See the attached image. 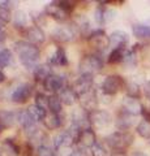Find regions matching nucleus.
Instances as JSON below:
<instances>
[{
    "instance_id": "nucleus-9",
    "label": "nucleus",
    "mask_w": 150,
    "mask_h": 156,
    "mask_svg": "<svg viewBox=\"0 0 150 156\" xmlns=\"http://www.w3.org/2000/svg\"><path fill=\"white\" fill-rule=\"evenodd\" d=\"M17 121L20 122V125L22 126L25 131L27 133V135L30 136L38 130L35 126V120L30 116V113L27 112V109H22L20 112H17Z\"/></svg>"
},
{
    "instance_id": "nucleus-8",
    "label": "nucleus",
    "mask_w": 150,
    "mask_h": 156,
    "mask_svg": "<svg viewBox=\"0 0 150 156\" xmlns=\"http://www.w3.org/2000/svg\"><path fill=\"white\" fill-rule=\"evenodd\" d=\"M31 85L30 83H21L18 85L16 89L12 91L11 94V99L13 103H17V104H24L26 103L29 96L31 94Z\"/></svg>"
},
{
    "instance_id": "nucleus-24",
    "label": "nucleus",
    "mask_w": 150,
    "mask_h": 156,
    "mask_svg": "<svg viewBox=\"0 0 150 156\" xmlns=\"http://www.w3.org/2000/svg\"><path fill=\"white\" fill-rule=\"evenodd\" d=\"M45 125L47 129H57L60 128V126L64 124V116H63V113H59V115H47L46 119H45Z\"/></svg>"
},
{
    "instance_id": "nucleus-40",
    "label": "nucleus",
    "mask_w": 150,
    "mask_h": 156,
    "mask_svg": "<svg viewBox=\"0 0 150 156\" xmlns=\"http://www.w3.org/2000/svg\"><path fill=\"white\" fill-rule=\"evenodd\" d=\"M91 156H106V150L102 144L95 143L91 147Z\"/></svg>"
},
{
    "instance_id": "nucleus-22",
    "label": "nucleus",
    "mask_w": 150,
    "mask_h": 156,
    "mask_svg": "<svg viewBox=\"0 0 150 156\" xmlns=\"http://www.w3.org/2000/svg\"><path fill=\"white\" fill-rule=\"evenodd\" d=\"M59 98H60V100H61V103L63 104H65V105H73L76 103V100H77V94L73 91V89L72 87H64L60 92H59Z\"/></svg>"
},
{
    "instance_id": "nucleus-21",
    "label": "nucleus",
    "mask_w": 150,
    "mask_h": 156,
    "mask_svg": "<svg viewBox=\"0 0 150 156\" xmlns=\"http://www.w3.org/2000/svg\"><path fill=\"white\" fill-rule=\"evenodd\" d=\"M0 148H2V151L7 156H18L20 155V147H18V146L16 144V142L11 138L4 139L2 142Z\"/></svg>"
},
{
    "instance_id": "nucleus-19",
    "label": "nucleus",
    "mask_w": 150,
    "mask_h": 156,
    "mask_svg": "<svg viewBox=\"0 0 150 156\" xmlns=\"http://www.w3.org/2000/svg\"><path fill=\"white\" fill-rule=\"evenodd\" d=\"M26 38L30 43L35 44V43H43L45 42L46 35H45V33H43L42 29L38 25H35V26L29 27L26 30Z\"/></svg>"
},
{
    "instance_id": "nucleus-7",
    "label": "nucleus",
    "mask_w": 150,
    "mask_h": 156,
    "mask_svg": "<svg viewBox=\"0 0 150 156\" xmlns=\"http://www.w3.org/2000/svg\"><path fill=\"white\" fill-rule=\"evenodd\" d=\"M43 87H45L46 91H50V92H57V91L60 92L65 87V80L63 76L52 73V74H50L43 81Z\"/></svg>"
},
{
    "instance_id": "nucleus-43",
    "label": "nucleus",
    "mask_w": 150,
    "mask_h": 156,
    "mask_svg": "<svg viewBox=\"0 0 150 156\" xmlns=\"http://www.w3.org/2000/svg\"><path fill=\"white\" fill-rule=\"evenodd\" d=\"M71 156H88V154H86V148H82V147H79L73 150V152L71 154Z\"/></svg>"
},
{
    "instance_id": "nucleus-20",
    "label": "nucleus",
    "mask_w": 150,
    "mask_h": 156,
    "mask_svg": "<svg viewBox=\"0 0 150 156\" xmlns=\"http://www.w3.org/2000/svg\"><path fill=\"white\" fill-rule=\"evenodd\" d=\"M48 65H57V66H63V65H67V62H68V60H67V55H65V51L63 50L61 47H57L55 52L52 53L51 56H48Z\"/></svg>"
},
{
    "instance_id": "nucleus-2",
    "label": "nucleus",
    "mask_w": 150,
    "mask_h": 156,
    "mask_svg": "<svg viewBox=\"0 0 150 156\" xmlns=\"http://www.w3.org/2000/svg\"><path fill=\"white\" fill-rule=\"evenodd\" d=\"M80 73L81 74H90L93 76L94 73H98L102 70L103 61L102 58L97 55H88L80 61Z\"/></svg>"
},
{
    "instance_id": "nucleus-49",
    "label": "nucleus",
    "mask_w": 150,
    "mask_h": 156,
    "mask_svg": "<svg viewBox=\"0 0 150 156\" xmlns=\"http://www.w3.org/2000/svg\"><path fill=\"white\" fill-rule=\"evenodd\" d=\"M2 130H3V128H2V126H0V133H2Z\"/></svg>"
},
{
    "instance_id": "nucleus-14",
    "label": "nucleus",
    "mask_w": 150,
    "mask_h": 156,
    "mask_svg": "<svg viewBox=\"0 0 150 156\" xmlns=\"http://www.w3.org/2000/svg\"><path fill=\"white\" fill-rule=\"evenodd\" d=\"M122 109H123L124 113H127L129 116H137L140 113H142L144 108H142L141 103H140L137 99L127 96L122 103Z\"/></svg>"
},
{
    "instance_id": "nucleus-10",
    "label": "nucleus",
    "mask_w": 150,
    "mask_h": 156,
    "mask_svg": "<svg viewBox=\"0 0 150 156\" xmlns=\"http://www.w3.org/2000/svg\"><path fill=\"white\" fill-rule=\"evenodd\" d=\"M51 37L54 41L59 42V43H67L73 39L75 37V27L72 26H67V25H63V26H56L52 31Z\"/></svg>"
},
{
    "instance_id": "nucleus-3",
    "label": "nucleus",
    "mask_w": 150,
    "mask_h": 156,
    "mask_svg": "<svg viewBox=\"0 0 150 156\" xmlns=\"http://www.w3.org/2000/svg\"><path fill=\"white\" fill-rule=\"evenodd\" d=\"M132 140H133V136L130 134L124 133V131H116V133L110 134L107 138H106V143H107L112 150L124 151L130 143H132Z\"/></svg>"
},
{
    "instance_id": "nucleus-12",
    "label": "nucleus",
    "mask_w": 150,
    "mask_h": 156,
    "mask_svg": "<svg viewBox=\"0 0 150 156\" xmlns=\"http://www.w3.org/2000/svg\"><path fill=\"white\" fill-rule=\"evenodd\" d=\"M76 143V139L71 135L68 130L61 131V133L56 134L54 138V147L55 150H63V148H72V146Z\"/></svg>"
},
{
    "instance_id": "nucleus-17",
    "label": "nucleus",
    "mask_w": 150,
    "mask_h": 156,
    "mask_svg": "<svg viewBox=\"0 0 150 156\" xmlns=\"http://www.w3.org/2000/svg\"><path fill=\"white\" fill-rule=\"evenodd\" d=\"M77 143H79L80 147H82V148H91L97 143V140H95V133L91 129L82 130L80 136H79V140H77Z\"/></svg>"
},
{
    "instance_id": "nucleus-29",
    "label": "nucleus",
    "mask_w": 150,
    "mask_h": 156,
    "mask_svg": "<svg viewBox=\"0 0 150 156\" xmlns=\"http://www.w3.org/2000/svg\"><path fill=\"white\" fill-rule=\"evenodd\" d=\"M27 112H29V113H30V116L33 117V119L35 120V122H37V121H45L46 116H47V112H46L45 109L39 108V107L35 105V104L29 105Z\"/></svg>"
},
{
    "instance_id": "nucleus-42",
    "label": "nucleus",
    "mask_w": 150,
    "mask_h": 156,
    "mask_svg": "<svg viewBox=\"0 0 150 156\" xmlns=\"http://www.w3.org/2000/svg\"><path fill=\"white\" fill-rule=\"evenodd\" d=\"M116 12L112 11V9H104V22H110L111 20L115 18Z\"/></svg>"
},
{
    "instance_id": "nucleus-46",
    "label": "nucleus",
    "mask_w": 150,
    "mask_h": 156,
    "mask_svg": "<svg viewBox=\"0 0 150 156\" xmlns=\"http://www.w3.org/2000/svg\"><path fill=\"white\" fill-rule=\"evenodd\" d=\"M4 80H5V76H4V73L0 70V83H3Z\"/></svg>"
},
{
    "instance_id": "nucleus-48",
    "label": "nucleus",
    "mask_w": 150,
    "mask_h": 156,
    "mask_svg": "<svg viewBox=\"0 0 150 156\" xmlns=\"http://www.w3.org/2000/svg\"><path fill=\"white\" fill-rule=\"evenodd\" d=\"M4 23H5V22L0 21V31H4Z\"/></svg>"
},
{
    "instance_id": "nucleus-16",
    "label": "nucleus",
    "mask_w": 150,
    "mask_h": 156,
    "mask_svg": "<svg viewBox=\"0 0 150 156\" xmlns=\"http://www.w3.org/2000/svg\"><path fill=\"white\" fill-rule=\"evenodd\" d=\"M129 37L128 34L123 30H115L110 35V46L112 47V50L115 48H122L125 47V44L128 43Z\"/></svg>"
},
{
    "instance_id": "nucleus-27",
    "label": "nucleus",
    "mask_w": 150,
    "mask_h": 156,
    "mask_svg": "<svg viewBox=\"0 0 150 156\" xmlns=\"http://www.w3.org/2000/svg\"><path fill=\"white\" fill-rule=\"evenodd\" d=\"M61 100L59 95H51L48 96V109L51 113L54 115H59L61 113Z\"/></svg>"
},
{
    "instance_id": "nucleus-35",
    "label": "nucleus",
    "mask_w": 150,
    "mask_h": 156,
    "mask_svg": "<svg viewBox=\"0 0 150 156\" xmlns=\"http://www.w3.org/2000/svg\"><path fill=\"white\" fill-rule=\"evenodd\" d=\"M137 133L142 138H150V121L144 120L137 125Z\"/></svg>"
},
{
    "instance_id": "nucleus-13",
    "label": "nucleus",
    "mask_w": 150,
    "mask_h": 156,
    "mask_svg": "<svg viewBox=\"0 0 150 156\" xmlns=\"http://www.w3.org/2000/svg\"><path fill=\"white\" fill-rule=\"evenodd\" d=\"M90 124L95 126V128H104L111 122V116L106 111H99L95 109L89 113Z\"/></svg>"
},
{
    "instance_id": "nucleus-5",
    "label": "nucleus",
    "mask_w": 150,
    "mask_h": 156,
    "mask_svg": "<svg viewBox=\"0 0 150 156\" xmlns=\"http://www.w3.org/2000/svg\"><path fill=\"white\" fill-rule=\"evenodd\" d=\"M123 85H124V81L120 76H108L104 78L101 89H102V92L104 95L111 96V95H115L116 92L122 89Z\"/></svg>"
},
{
    "instance_id": "nucleus-45",
    "label": "nucleus",
    "mask_w": 150,
    "mask_h": 156,
    "mask_svg": "<svg viewBox=\"0 0 150 156\" xmlns=\"http://www.w3.org/2000/svg\"><path fill=\"white\" fill-rule=\"evenodd\" d=\"M5 41V31H0V43Z\"/></svg>"
},
{
    "instance_id": "nucleus-30",
    "label": "nucleus",
    "mask_w": 150,
    "mask_h": 156,
    "mask_svg": "<svg viewBox=\"0 0 150 156\" xmlns=\"http://www.w3.org/2000/svg\"><path fill=\"white\" fill-rule=\"evenodd\" d=\"M50 74H52V73H51V65H48V64L37 65V68L34 69V77L37 78V80L45 81Z\"/></svg>"
},
{
    "instance_id": "nucleus-28",
    "label": "nucleus",
    "mask_w": 150,
    "mask_h": 156,
    "mask_svg": "<svg viewBox=\"0 0 150 156\" xmlns=\"http://www.w3.org/2000/svg\"><path fill=\"white\" fill-rule=\"evenodd\" d=\"M125 53H127V51H125V47L115 48V50H112V52L110 53V56H108V62H110V64H118V62L124 61Z\"/></svg>"
},
{
    "instance_id": "nucleus-41",
    "label": "nucleus",
    "mask_w": 150,
    "mask_h": 156,
    "mask_svg": "<svg viewBox=\"0 0 150 156\" xmlns=\"http://www.w3.org/2000/svg\"><path fill=\"white\" fill-rule=\"evenodd\" d=\"M59 4H60V7L64 9L67 13H69L71 11H73V8H75V3L73 2H59Z\"/></svg>"
},
{
    "instance_id": "nucleus-36",
    "label": "nucleus",
    "mask_w": 150,
    "mask_h": 156,
    "mask_svg": "<svg viewBox=\"0 0 150 156\" xmlns=\"http://www.w3.org/2000/svg\"><path fill=\"white\" fill-rule=\"evenodd\" d=\"M35 105H38L39 108L47 111L48 109V96H46L42 92H38L35 95Z\"/></svg>"
},
{
    "instance_id": "nucleus-23",
    "label": "nucleus",
    "mask_w": 150,
    "mask_h": 156,
    "mask_svg": "<svg viewBox=\"0 0 150 156\" xmlns=\"http://www.w3.org/2000/svg\"><path fill=\"white\" fill-rule=\"evenodd\" d=\"M17 120V112L13 111H0V126L4 128H9L12 126Z\"/></svg>"
},
{
    "instance_id": "nucleus-18",
    "label": "nucleus",
    "mask_w": 150,
    "mask_h": 156,
    "mask_svg": "<svg viewBox=\"0 0 150 156\" xmlns=\"http://www.w3.org/2000/svg\"><path fill=\"white\" fill-rule=\"evenodd\" d=\"M98 98H97V94L94 91H90L85 95H81L80 96V103H81V108L84 111H90L93 112L95 111V107L97 103H98Z\"/></svg>"
},
{
    "instance_id": "nucleus-44",
    "label": "nucleus",
    "mask_w": 150,
    "mask_h": 156,
    "mask_svg": "<svg viewBox=\"0 0 150 156\" xmlns=\"http://www.w3.org/2000/svg\"><path fill=\"white\" fill-rule=\"evenodd\" d=\"M144 92H145V95H146L148 99H150V81H148L144 85Z\"/></svg>"
},
{
    "instance_id": "nucleus-34",
    "label": "nucleus",
    "mask_w": 150,
    "mask_h": 156,
    "mask_svg": "<svg viewBox=\"0 0 150 156\" xmlns=\"http://www.w3.org/2000/svg\"><path fill=\"white\" fill-rule=\"evenodd\" d=\"M12 52L8 50V48H4V50L0 51V68H5L8 65L12 64Z\"/></svg>"
},
{
    "instance_id": "nucleus-15",
    "label": "nucleus",
    "mask_w": 150,
    "mask_h": 156,
    "mask_svg": "<svg viewBox=\"0 0 150 156\" xmlns=\"http://www.w3.org/2000/svg\"><path fill=\"white\" fill-rule=\"evenodd\" d=\"M45 11H46L47 16L55 18V20H57V21H64V20L67 18V16L69 14V13H67L64 9L60 7L59 2H51V3H48L47 5H46Z\"/></svg>"
},
{
    "instance_id": "nucleus-1",
    "label": "nucleus",
    "mask_w": 150,
    "mask_h": 156,
    "mask_svg": "<svg viewBox=\"0 0 150 156\" xmlns=\"http://www.w3.org/2000/svg\"><path fill=\"white\" fill-rule=\"evenodd\" d=\"M14 50H16L20 61L22 65H25L27 69L29 68H37V61L39 60L41 52L38 50V47H35L33 43H29L25 41L17 42L14 44Z\"/></svg>"
},
{
    "instance_id": "nucleus-25",
    "label": "nucleus",
    "mask_w": 150,
    "mask_h": 156,
    "mask_svg": "<svg viewBox=\"0 0 150 156\" xmlns=\"http://www.w3.org/2000/svg\"><path fill=\"white\" fill-rule=\"evenodd\" d=\"M75 26L79 29L80 33L84 34V35L89 34V31H90V22L84 14H79V16L75 18Z\"/></svg>"
},
{
    "instance_id": "nucleus-39",
    "label": "nucleus",
    "mask_w": 150,
    "mask_h": 156,
    "mask_svg": "<svg viewBox=\"0 0 150 156\" xmlns=\"http://www.w3.org/2000/svg\"><path fill=\"white\" fill-rule=\"evenodd\" d=\"M94 20L97 23H99V25H102L104 23V9L102 7H98L95 9L94 12Z\"/></svg>"
},
{
    "instance_id": "nucleus-32",
    "label": "nucleus",
    "mask_w": 150,
    "mask_h": 156,
    "mask_svg": "<svg viewBox=\"0 0 150 156\" xmlns=\"http://www.w3.org/2000/svg\"><path fill=\"white\" fill-rule=\"evenodd\" d=\"M132 124H133L132 116H129L127 113L119 116L118 120H116V126H118L120 130H127V129H129L130 126H132Z\"/></svg>"
},
{
    "instance_id": "nucleus-26",
    "label": "nucleus",
    "mask_w": 150,
    "mask_h": 156,
    "mask_svg": "<svg viewBox=\"0 0 150 156\" xmlns=\"http://www.w3.org/2000/svg\"><path fill=\"white\" fill-rule=\"evenodd\" d=\"M27 14L26 12H24V11H16L13 13V17H12V22H13V25L16 26L17 29H22V27H25L27 25Z\"/></svg>"
},
{
    "instance_id": "nucleus-31",
    "label": "nucleus",
    "mask_w": 150,
    "mask_h": 156,
    "mask_svg": "<svg viewBox=\"0 0 150 156\" xmlns=\"http://www.w3.org/2000/svg\"><path fill=\"white\" fill-rule=\"evenodd\" d=\"M132 31L137 38H150V25L138 23L132 27Z\"/></svg>"
},
{
    "instance_id": "nucleus-37",
    "label": "nucleus",
    "mask_w": 150,
    "mask_h": 156,
    "mask_svg": "<svg viewBox=\"0 0 150 156\" xmlns=\"http://www.w3.org/2000/svg\"><path fill=\"white\" fill-rule=\"evenodd\" d=\"M35 154L37 156H55L54 150L51 147H48L47 144H41L35 148Z\"/></svg>"
},
{
    "instance_id": "nucleus-47",
    "label": "nucleus",
    "mask_w": 150,
    "mask_h": 156,
    "mask_svg": "<svg viewBox=\"0 0 150 156\" xmlns=\"http://www.w3.org/2000/svg\"><path fill=\"white\" fill-rule=\"evenodd\" d=\"M132 156H148L146 154H144V152H134Z\"/></svg>"
},
{
    "instance_id": "nucleus-6",
    "label": "nucleus",
    "mask_w": 150,
    "mask_h": 156,
    "mask_svg": "<svg viewBox=\"0 0 150 156\" xmlns=\"http://www.w3.org/2000/svg\"><path fill=\"white\" fill-rule=\"evenodd\" d=\"M89 44L95 51H104L110 46V37L102 30H95L89 35Z\"/></svg>"
},
{
    "instance_id": "nucleus-11",
    "label": "nucleus",
    "mask_w": 150,
    "mask_h": 156,
    "mask_svg": "<svg viewBox=\"0 0 150 156\" xmlns=\"http://www.w3.org/2000/svg\"><path fill=\"white\" fill-rule=\"evenodd\" d=\"M72 125H75L76 128H79L81 131L90 129V119H89V113L82 108H77L73 113H72Z\"/></svg>"
},
{
    "instance_id": "nucleus-4",
    "label": "nucleus",
    "mask_w": 150,
    "mask_h": 156,
    "mask_svg": "<svg viewBox=\"0 0 150 156\" xmlns=\"http://www.w3.org/2000/svg\"><path fill=\"white\" fill-rule=\"evenodd\" d=\"M72 89H73V91L76 92L79 98L81 95L88 94V92H90L91 89H93V76H90V74H81L73 82Z\"/></svg>"
},
{
    "instance_id": "nucleus-38",
    "label": "nucleus",
    "mask_w": 150,
    "mask_h": 156,
    "mask_svg": "<svg viewBox=\"0 0 150 156\" xmlns=\"http://www.w3.org/2000/svg\"><path fill=\"white\" fill-rule=\"evenodd\" d=\"M127 94L129 98H134V99H137L138 95H140V89L136 83H128L127 86Z\"/></svg>"
},
{
    "instance_id": "nucleus-33",
    "label": "nucleus",
    "mask_w": 150,
    "mask_h": 156,
    "mask_svg": "<svg viewBox=\"0 0 150 156\" xmlns=\"http://www.w3.org/2000/svg\"><path fill=\"white\" fill-rule=\"evenodd\" d=\"M7 4H9V3L0 2V21H3V22H9L13 17L11 13V9L7 7Z\"/></svg>"
}]
</instances>
